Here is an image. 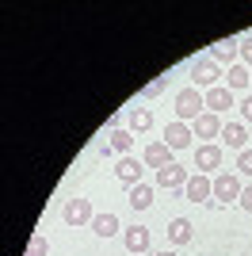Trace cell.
Wrapping results in <instances>:
<instances>
[{"label":"cell","instance_id":"cell-1","mask_svg":"<svg viewBox=\"0 0 252 256\" xmlns=\"http://www.w3.org/2000/svg\"><path fill=\"white\" fill-rule=\"evenodd\" d=\"M206 111V96H202L195 84L180 88L176 92V122H188V118H199Z\"/></svg>","mask_w":252,"mask_h":256},{"label":"cell","instance_id":"cell-2","mask_svg":"<svg viewBox=\"0 0 252 256\" xmlns=\"http://www.w3.org/2000/svg\"><path fill=\"white\" fill-rule=\"evenodd\" d=\"M244 184L237 172H222V176H214V199H222V203H233V199H241Z\"/></svg>","mask_w":252,"mask_h":256},{"label":"cell","instance_id":"cell-3","mask_svg":"<svg viewBox=\"0 0 252 256\" xmlns=\"http://www.w3.org/2000/svg\"><path fill=\"white\" fill-rule=\"evenodd\" d=\"M191 76H195V80H191V84L195 88H218V76H222V69L214 62H210V58H199V62H195V69H191Z\"/></svg>","mask_w":252,"mask_h":256},{"label":"cell","instance_id":"cell-4","mask_svg":"<svg viewBox=\"0 0 252 256\" xmlns=\"http://www.w3.org/2000/svg\"><path fill=\"white\" fill-rule=\"evenodd\" d=\"M62 218L69 226H92V203H88V199H69V203L62 206Z\"/></svg>","mask_w":252,"mask_h":256},{"label":"cell","instance_id":"cell-5","mask_svg":"<svg viewBox=\"0 0 252 256\" xmlns=\"http://www.w3.org/2000/svg\"><path fill=\"white\" fill-rule=\"evenodd\" d=\"M195 168H199L202 176H210V172H218V168H222V146H214V142L199 146V150H195Z\"/></svg>","mask_w":252,"mask_h":256},{"label":"cell","instance_id":"cell-6","mask_svg":"<svg viewBox=\"0 0 252 256\" xmlns=\"http://www.w3.org/2000/svg\"><path fill=\"white\" fill-rule=\"evenodd\" d=\"M188 168L184 164H168V168H160L157 172V188L160 192H180V188H188Z\"/></svg>","mask_w":252,"mask_h":256},{"label":"cell","instance_id":"cell-7","mask_svg":"<svg viewBox=\"0 0 252 256\" xmlns=\"http://www.w3.org/2000/svg\"><path fill=\"white\" fill-rule=\"evenodd\" d=\"M191 138H195V130H191L188 122H168V126H164V146L172 153H176V150H188Z\"/></svg>","mask_w":252,"mask_h":256},{"label":"cell","instance_id":"cell-8","mask_svg":"<svg viewBox=\"0 0 252 256\" xmlns=\"http://www.w3.org/2000/svg\"><path fill=\"white\" fill-rule=\"evenodd\" d=\"M184 195H188L191 203H206L210 195H214V180L202 176V172H195V176L188 180V188H184Z\"/></svg>","mask_w":252,"mask_h":256},{"label":"cell","instance_id":"cell-9","mask_svg":"<svg viewBox=\"0 0 252 256\" xmlns=\"http://www.w3.org/2000/svg\"><path fill=\"white\" fill-rule=\"evenodd\" d=\"M122 245H126L130 256L149 252V230H146V226H130V230H122Z\"/></svg>","mask_w":252,"mask_h":256},{"label":"cell","instance_id":"cell-10","mask_svg":"<svg viewBox=\"0 0 252 256\" xmlns=\"http://www.w3.org/2000/svg\"><path fill=\"white\" fill-rule=\"evenodd\" d=\"M233 58H241V38H218V42H210V62L214 65L233 62Z\"/></svg>","mask_w":252,"mask_h":256},{"label":"cell","instance_id":"cell-11","mask_svg":"<svg viewBox=\"0 0 252 256\" xmlns=\"http://www.w3.org/2000/svg\"><path fill=\"white\" fill-rule=\"evenodd\" d=\"M115 176H118L122 184H130V188H134V184H142V160L126 153V157L115 164Z\"/></svg>","mask_w":252,"mask_h":256},{"label":"cell","instance_id":"cell-12","mask_svg":"<svg viewBox=\"0 0 252 256\" xmlns=\"http://www.w3.org/2000/svg\"><path fill=\"white\" fill-rule=\"evenodd\" d=\"M191 130H195V134H199V138H222V118L218 115H214V111H202V115L199 118H195V126H191Z\"/></svg>","mask_w":252,"mask_h":256},{"label":"cell","instance_id":"cell-13","mask_svg":"<svg viewBox=\"0 0 252 256\" xmlns=\"http://www.w3.org/2000/svg\"><path fill=\"white\" fill-rule=\"evenodd\" d=\"M146 164L160 172V168H168V164H176V160H172V150H168L164 142H153V146L146 150Z\"/></svg>","mask_w":252,"mask_h":256},{"label":"cell","instance_id":"cell-14","mask_svg":"<svg viewBox=\"0 0 252 256\" xmlns=\"http://www.w3.org/2000/svg\"><path fill=\"white\" fill-rule=\"evenodd\" d=\"M92 234L104 237V241H107V237H115L118 234V214H111V210L96 214V218H92Z\"/></svg>","mask_w":252,"mask_h":256},{"label":"cell","instance_id":"cell-15","mask_svg":"<svg viewBox=\"0 0 252 256\" xmlns=\"http://www.w3.org/2000/svg\"><path fill=\"white\" fill-rule=\"evenodd\" d=\"M230 107H233V92H230V88H210V92H206V111H214V115H222V111H230Z\"/></svg>","mask_w":252,"mask_h":256},{"label":"cell","instance_id":"cell-16","mask_svg":"<svg viewBox=\"0 0 252 256\" xmlns=\"http://www.w3.org/2000/svg\"><path fill=\"white\" fill-rule=\"evenodd\" d=\"M222 138H226V146H230V150L244 153V142H248V130H244L241 122H226V126H222Z\"/></svg>","mask_w":252,"mask_h":256},{"label":"cell","instance_id":"cell-17","mask_svg":"<svg viewBox=\"0 0 252 256\" xmlns=\"http://www.w3.org/2000/svg\"><path fill=\"white\" fill-rule=\"evenodd\" d=\"M168 241H172V245H188L191 241V222L188 218H172V222H168Z\"/></svg>","mask_w":252,"mask_h":256},{"label":"cell","instance_id":"cell-18","mask_svg":"<svg viewBox=\"0 0 252 256\" xmlns=\"http://www.w3.org/2000/svg\"><path fill=\"white\" fill-rule=\"evenodd\" d=\"M130 206H134V210H149V206H153V188H149V184H134V188H130Z\"/></svg>","mask_w":252,"mask_h":256},{"label":"cell","instance_id":"cell-19","mask_svg":"<svg viewBox=\"0 0 252 256\" xmlns=\"http://www.w3.org/2000/svg\"><path fill=\"white\" fill-rule=\"evenodd\" d=\"M130 130H134V134L153 130V111H149V107H134V111H130Z\"/></svg>","mask_w":252,"mask_h":256},{"label":"cell","instance_id":"cell-20","mask_svg":"<svg viewBox=\"0 0 252 256\" xmlns=\"http://www.w3.org/2000/svg\"><path fill=\"white\" fill-rule=\"evenodd\" d=\"M130 146H134V130H111V150H115V153H122V157H126V153H130Z\"/></svg>","mask_w":252,"mask_h":256},{"label":"cell","instance_id":"cell-21","mask_svg":"<svg viewBox=\"0 0 252 256\" xmlns=\"http://www.w3.org/2000/svg\"><path fill=\"white\" fill-rule=\"evenodd\" d=\"M226 88H248V69L244 65H230V73H226Z\"/></svg>","mask_w":252,"mask_h":256},{"label":"cell","instance_id":"cell-22","mask_svg":"<svg viewBox=\"0 0 252 256\" xmlns=\"http://www.w3.org/2000/svg\"><path fill=\"white\" fill-rule=\"evenodd\" d=\"M46 252H50V241H46L42 234H34L31 245H27V256H46Z\"/></svg>","mask_w":252,"mask_h":256},{"label":"cell","instance_id":"cell-23","mask_svg":"<svg viewBox=\"0 0 252 256\" xmlns=\"http://www.w3.org/2000/svg\"><path fill=\"white\" fill-rule=\"evenodd\" d=\"M164 84H168V76H157V80H153V84H146V88H142V96H146V100L160 96V92H164Z\"/></svg>","mask_w":252,"mask_h":256},{"label":"cell","instance_id":"cell-24","mask_svg":"<svg viewBox=\"0 0 252 256\" xmlns=\"http://www.w3.org/2000/svg\"><path fill=\"white\" fill-rule=\"evenodd\" d=\"M237 172H241V176H252V150L237 153Z\"/></svg>","mask_w":252,"mask_h":256},{"label":"cell","instance_id":"cell-25","mask_svg":"<svg viewBox=\"0 0 252 256\" xmlns=\"http://www.w3.org/2000/svg\"><path fill=\"white\" fill-rule=\"evenodd\" d=\"M241 62H244V69H252V34L241 38Z\"/></svg>","mask_w":252,"mask_h":256},{"label":"cell","instance_id":"cell-26","mask_svg":"<svg viewBox=\"0 0 252 256\" xmlns=\"http://www.w3.org/2000/svg\"><path fill=\"white\" fill-rule=\"evenodd\" d=\"M237 203H241L244 210L252 214V184H244V192H241V199H237Z\"/></svg>","mask_w":252,"mask_h":256},{"label":"cell","instance_id":"cell-27","mask_svg":"<svg viewBox=\"0 0 252 256\" xmlns=\"http://www.w3.org/2000/svg\"><path fill=\"white\" fill-rule=\"evenodd\" d=\"M241 118H244V122H252V96L241 100Z\"/></svg>","mask_w":252,"mask_h":256},{"label":"cell","instance_id":"cell-28","mask_svg":"<svg viewBox=\"0 0 252 256\" xmlns=\"http://www.w3.org/2000/svg\"><path fill=\"white\" fill-rule=\"evenodd\" d=\"M153 256H176V252H153Z\"/></svg>","mask_w":252,"mask_h":256}]
</instances>
